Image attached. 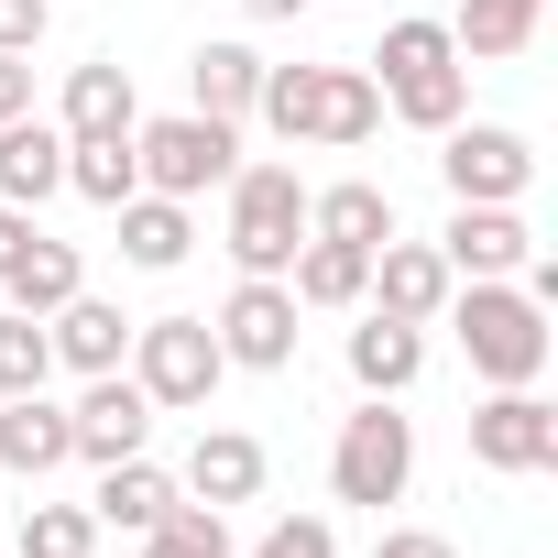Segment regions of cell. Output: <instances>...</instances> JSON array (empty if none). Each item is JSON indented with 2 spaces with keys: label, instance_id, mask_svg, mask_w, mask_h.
I'll use <instances>...</instances> for the list:
<instances>
[{
  "label": "cell",
  "instance_id": "6da1fadb",
  "mask_svg": "<svg viewBox=\"0 0 558 558\" xmlns=\"http://www.w3.org/2000/svg\"><path fill=\"white\" fill-rule=\"evenodd\" d=\"M438 318L460 329V351H471V373H482V384H536V373H547V351H558L547 307L514 286V274H471V286H449V307H438Z\"/></svg>",
  "mask_w": 558,
  "mask_h": 558
},
{
  "label": "cell",
  "instance_id": "7a4b0ae2",
  "mask_svg": "<svg viewBox=\"0 0 558 558\" xmlns=\"http://www.w3.org/2000/svg\"><path fill=\"white\" fill-rule=\"evenodd\" d=\"M252 121H274L286 143H373L384 132V88H373V66H263V99H252Z\"/></svg>",
  "mask_w": 558,
  "mask_h": 558
},
{
  "label": "cell",
  "instance_id": "3957f363",
  "mask_svg": "<svg viewBox=\"0 0 558 558\" xmlns=\"http://www.w3.org/2000/svg\"><path fill=\"white\" fill-rule=\"evenodd\" d=\"M373 88H384V110L405 121V132H449L460 110H471V66H460V45H449V23H395L384 45H373Z\"/></svg>",
  "mask_w": 558,
  "mask_h": 558
},
{
  "label": "cell",
  "instance_id": "277c9868",
  "mask_svg": "<svg viewBox=\"0 0 558 558\" xmlns=\"http://www.w3.org/2000/svg\"><path fill=\"white\" fill-rule=\"evenodd\" d=\"M230 263L241 274H286L307 241V175L296 165H230Z\"/></svg>",
  "mask_w": 558,
  "mask_h": 558
},
{
  "label": "cell",
  "instance_id": "5b68a950",
  "mask_svg": "<svg viewBox=\"0 0 558 558\" xmlns=\"http://www.w3.org/2000/svg\"><path fill=\"white\" fill-rule=\"evenodd\" d=\"M132 165H143L154 197H208V186H230V165H241V121H208V110L132 121Z\"/></svg>",
  "mask_w": 558,
  "mask_h": 558
},
{
  "label": "cell",
  "instance_id": "8992f818",
  "mask_svg": "<svg viewBox=\"0 0 558 558\" xmlns=\"http://www.w3.org/2000/svg\"><path fill=\"white\" fill-rule=\"evenodd\" d=\"M143 395H154V416L175 405H208L219 395V373H230V351H219V329L208 318H132V362H121Z\"/></svg>",
  "mask_w": 558,
  "mask_h": 558
},
{
  "label": "cell",
  "instance_id": "52a82bcc",
  "mask_svg": "<svg viewBox=\"0 0 558 558\" xmlns=\"http://www.w3.org/2000/svg\"><path fill=\"white\" fill-rule=\"evenodd\" d=\"M405 482H416V427L395 416V395H373L362 416H340V449H329V493L340 504H405Z\"/></svg>",
  "mask_w": 558,
  "mask_h": 558
},
{
  "label": "cell",
  "instance_id": "ba28073f",
  "mask_svg": "<svg viewBox=\"0 0 558 558\" xmlns=\"http://www.w3.org/2000/svg\"><path fill=\"white\" fill-rule=\"evenodd\" d=\"M438 175H449L460 208H514V197L536 186V143L504 132V121H449V132H438Z\"/></svg>",
  "mask_w": 558,
  "mask_h": 558
},
{
  "label": "cell",
  "instance_id": "9c48e42d",
  "mask_svg": "<svg viewBox=\"0 0 558 558\" xmlns=\"http://www.w3.org/2000/svg\"><path fill=\"white\" fill-rule=\"evenodd\" d=\"M296 318H307V307L286 296V274H241L230 307H219L208 329H219V351H230L241 373H286V362H296Z\"/></svg>",
  "mask_w": 558,
  "mask_h": 558
},
{
  "label": "cell",
  "instance_id": "30bf717a",
  "mask_svg": "<svg viewBox=\"0 0 558 558\" xmlns=\"http://www.w3.org/2000/svg\"><path fill=\"white\" fill-rule=\"evenodd\" d=\"M471 460L482 471H558V405L536 384H493V405H471Z\"/></svg>",
  "mask_w": 558,
  "mask_h": 558
},
{
  "label": "cell",
  "instance_id": "8fae6325",
  "mask_svg": "<svg viewBox=\"0 0 558 558\" xmlns=\"http://www.w3.org/2000/svg\"><path fill=\"white\" fill-rule=\"evenodd\" d=\"M66 438H77V460H132L143 438H154V395L132 384V373H88V395L66 405Z\"/></svg>",
  "mask_w": 558,
  "mask_h": 558
},
{
  "label": "cell",
  "instance_id": "7c38bea8",
  "mask_svg": "<svg viewBox=\"0 0 558 558\" xmlns=\"http://www.w3.org/2000/svg\"><path fill=\"white\" fill-rule=\"evenodd\" d=\"M438 263L460 274V286H471V274H525V263H536V230H525L514 208H460V219L438 230Z\"/></svg>",
  "mask_w": 558,
  "mask_h": 558
},
{
  "label": "cell",
  "instance_id": "4fadbf2b",
  "mask_svg": "<svg viewBox=\"0 0 558 558\" xmlns=\"http://www.w3.org/2000/svg\"><path fill=\"white\" fill-rule=\"evenodd\" d=\"M449 286H460V274L438 263V241H384L362 296H384V318H416V329H427V318L449 307Z\"/></svg>",
  "mask_w": 558,
  "mask_h": 558
},
{
  "label": "cell",
  "instance_id": "5bb4252c",
  "mask_svg": "<svg viewBox=\"0 0 558 558\" xmlns=\"http://www.w3.org/2000/svg\"><path fill=\"white\" fill-rule=\"evenodd\" d=\"M175 493H197V504H219V514H230V504H252V493H263V438H252V427H197V449H186V482H175Z\"/></svg>",
  "mask_w": 558,
  "mask_h": 558
},
{
  "label": "cell",
  "instance_id": "9a60e30c",
  "mask_svg": "<svg viewBox=\"0 0 558 558\" xmlns=\"http://www.w3.org/2000/svg\"><path fill=\"white\" fill-rule=\"evenodd\" d=\"M66 186V132L56 121H0V208H45Z\"/></svg>",
  "mask_w": 558,
  "mask_h": 558
},
{
  "label": "cell",
  "instance_id": "2e32d148",
  "mask_svg": "<svg viewBox=\"0 0 558 558\" xmlns=\"http://www.w3.org/2000/svg\"><path fill=\"white\" fill-rule=\"evenodd\" d=\"M45 340H56V362H66V373H121V362H132V318H121V307H99L88 286L45 318Z\"/></svg>",
  "mask_w": 558,
  "mask_h": 558
},
{
  "label": "cell",
  "instance_id": "e0dca14e",
  "mask_svg": "<svg viewBox=\"0 0 558 558\" xmlns=\"http://www.w3.org/2000/svg\"><path fill=\"white\" fill-rule=\"evenodd\" d=\"M66 460H77V438H66V405H45V395H0V471L45 482V471H66Z\"/></svg>",
  "mask_w": 558,
  "mask_h": 558
},
{
  "label": "cell",
  "instance_id": "ac0fdd59",
  "mask_svg": "<svg viewBox=\"0 0 558 558\" xmlns=\"http://www.w3.org/2000/svg\"><path fill=\"white\" fill-rule=\"evenodd\" d=\"M307 230H318V241H351V252H384V241H395V197H384L373 175L307 186Z\"/></svg>",
  "mask_w": 558,
  "mask_h": 558
},
{
  "label": "cell",
  "instance_id": "d6986e66",
  "mask_svg": "<svg viewBox=\"0 0 558 558\" xmlns=\"http://www.w3.org/2000/svg\"><path fill=\"white\" fill-rule=\"evenodd\" d=\"M416 373H427V329H416V318H384V307H373V318L351 329V384H362V395H405Z\"/></svg>",
  "mask_w": 558,
  "mask_h": 558
},
{
  "label": "cell",
  "instance_id": "ffe728a7",
  "mask_svg": "<svg viewBox=\"0 0 558 558\" xmlns=\"http://www.w3.org/2000/svg\"><path fill=\"white\" fill-rule=\"evenodd\" d=\"M110 219H121V263H143V274H175L186 241H197V230H186V197H154V186H132Z\"/></svg>",
  "mask_w": 558,
  "mask_h": 558
},
{
  "label": "cell",
  "instance_id": "44dd1931",
  "mask_svg": "<svg viewBox=\"0 0 558 558\" xmlns=\"http://www.w3.org/2000/svg\"><path fill=\"white\" fill-rule=\"evenodd\" d=\"M362 286H373V252H351V241H296V263H286V296L296 307H362Z\"/></svg>",
  "mask_w": 558,
  "mask_h": 558
},
{
  "label": "cell",
  "instance_id": "7402d4cb",
  "mask_svg": "<svg viewBox=\"0 0 558 558\" xmlns=\"http://www.w3.org/2000/svg\"><path fill=\"white\" fill-rule=\"evenodd\" d=\"M132 121H143V110H132V66H121V56H88V66L66 77V121H56V132L88 143V132H132Z\"/></svg>",
  "mask_w": 558,
  "mask_h": 558
},
{
  "label": "cell",
  "instance_id": "603a6c76",
  "mask_svg": "<svg viewBox=\"0 0 558 558\" xmlns=\"http://www.w3.org/2000/svg\"><path fill=\"white\" fill-rule=\"evenodd\" d=\"M88 514H99V525H121V536H143V525H165V514H175V471H154V460L132 449V460H110V471H99V504H88Z\"/></svg>",
  "mask_w": 558,
  "mask_h": 558
},
{
  "label": "cell",
  "instance_id": "cb8c5ba5",
  "mask_svg": "<svg viewBox=\"0 0 558 558\" xmlns=\"http://www.w3.org/2000/svg\"><path fill=\"white\" fill-rule=\"evenodd\" d=\"M536 12H547V0H460V23H449L460 66H504V56H525V45H536Z\"/></svg>",
  "mask_w": 558,
  "mask_h": 558
},
{
  "label": "cell",
  "instance_id": "d4e9b609",
  "mask_svg": "<svg viewBox=\"0 0 558 558\" xmlns=\"http://www.w3.org/2000/svg\"><path fill=\"white\" fill-rule=\"evenodd\" d=\"M186 88H197L208 121H252V99H263V56H252V45H197V56H186Z\"/></svg>",
  "mask_w": 558,
  "mask_h": 558
},
{
  "label": "cell",
  "instance_id": "484cf974",
  "mask_svg": "<svg viewBox=\"0 0 558 558\" xmlns=\"http://www.w3.org/2000/svg\"><path fill=\"white\" fill-rule=\"evenodd\" d=\"M0 286H12V307H23V318H56V307L88 286V263H77V241H45V230H34V241H23V263L0 274Z\"/></svg>",
  "mask_w": 558,
  "mask_h": 558
},
{
  "label": "cell",
  "instance_id": "4316f807",
  "mask_svg": "<svg viewBox=\"0 0 558 558\" xmlns=\"http://www.w3.org/2000/svg\"><path fill=\"white\" fill-rule=\"evenodd\" d=\"M66 186H77L88 208H121V197L143 186V165H132V132H88V143H66Z\"/></svg>",
  "mask_w": 558,
  "mask_h": 558
},
{
  "label": "cell",
  "instance_id": "83f0119b",
  "mask_svg": "<svg viewBox=\"0 0 558 558\" xmlns=\"http://www.w3.org/2000/svg\"><path fill=\"white\" fill-rule=\"evenodd\" d=\"M88 547H99V514L88 504H23L12 558H88Z\"/></svg>",
  "mask_w": 558,
  "mask_h": 558
},
{
  "label": "cell",
  "instance_id": "f1b7e54d",
  "mask_svg": "<svg viewBox=\"0 0 558 558\" xmlns=\"http://www.w3.org/2000/svg\"><path fill=\"white\" fill-rule=\"evenodd\" d=\"M143 558H230L219 504H186V493H175V514H165V525H143Z\"/></svg>",
  "mask_w": 558,
  "mask_h": 558
},
{
  "label": "cell",
  "instance_id": "f546056e",
  "mask_svg": "<svg viewBox=\"0 0 558 558\" xmlns=\"http://www.w3.org/2000/svg\"><path fill=\"white\" fill-rule=\"evenodd\" d=\"M45 373H56V340H45V318L0 307V395H45Z\"/></svg>",
  "mask_w": 558,
  "mask_h": 558
},
{
  "label": "cell",
  "instance_id": "4dcf8cb0",
  "mask_svg": "<svg viewBox=\"0 0 558 558\" xmlns=\"http://www.w3.org/2000/svg\"><path fill=\"white\" fill-rule=\"evenodd\" d=\"M252 558H340V536H329V514H286Z\"/></svg>",
  "mask_w": 558,
  "mask_h": 558
},
{
  "label": "cell",
  "instance_id": "1f68e13d",
  "mask_svg": "<svg viewBox=\"0 0 558 558\" xmlns=\"http://www.w3.org/2000/svg\"><path fill=\"white\" fill-rule=\"evenodd\" d=\"M45 23H56V0H0V56H34Z\"/></svg>",
  "mask_w": 558,
  "mask_h": 558
},
{
  "label": "cell",
  "instance_id": "d6a6232c",
  "mask_svg": "<svg viewBox=\"0 0 558 558\" xmlns=\"http://www.w3.org/2000/svg\"><path fill=\"white\" fill-rule=\"evenodd\" d=\"M373 558H460V547H449L438 525H384V536H373Z\"/></svg>",
  "mask_w": 558,
  "mask_h": 558
},
{
  "label": "cell",
  "instance_id": "836d02e7",
  "mask_svg": "<svg viewBox=\"0 0 558 558\" xmlns=\"http://www.w3.org/2000/svg\"><path fill=\"white\" fill-rule=\"evenodd\" d=\"M34 110V56H0V121Z\"/></svg>",
  "mask_w": 558,
  "mask_h": 558
},
{
  "label": "cell",
  "instance_id": "e575fe53",
  "mask_svg": "<svg viewBox=\"0 0 558 558\" xmlns=\"http://www.w3.org/2000/svg\"><path fill=\"white\" fill-rule=\"evenodd\" d=\"M23 241H34V208H0V274L23 263Z\"/></svg>",
  "mask_w": 558,
  "mask_h": 558
},
{
  "label": "cell",
  "instance_id": "d590c367",
  "mask_svg": "<svg viewBox=\"0 0 558 558\" xmlns=\"http://www.w3.org/2000/svg\"><path fill=\"white\" fill-rule=\"evenodd\" d=\"M241 12H252V23H296L307 0H241Z\"/></svg>",
  "mask_w": 558,
  "mask_h": 558
}]
</instances>
